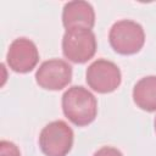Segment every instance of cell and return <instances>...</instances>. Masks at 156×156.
<instances>
[{
  "label": "cell",
  "mask_w": 156,
  "mask_h": 156,
  "mask_svg": "<svg viewBox=\"0 0 156 156\" xmlns=\"http://www.w3.org/2000/svg\"><path fill=\"white\" fill-rule=\"evenodd\" d=\"M63 115L77 127L90 124L98 115V101L84 87L74 85L62 95Z\"/></svg>",
  "instance_id": "cell-1"
},
{
  "label": "cell",
  "mask_w": 156,
  "mask_h": 156,
  "mask_svg": "<svg viewBox=\"0 0 156 156\" xmlns=\"http://www.w3.org/2000/svg\"><path fill=\"white\" fill-rule=\"evenodd\" d=\"M112 49L121 55H134L145 44L143 27L132 20H121L113 23L108 33Z\"/></svg>",
  "instance_id": "cell-2"
},
{
  "label": "cell",
  "mask_w": 156,
  "mask_h": 156,
  "mask_svg": "<svg viewBox=\"0 0 156 156\" xmlns=\"http://www.w3.org/2000/svg\"><path fill=\"white\" fill-rule=\"evenodd\" d=\"M96 38L91 29L71 28L62 38V52L66 58L74 63H85L96 52Z\"/></svg>",
  "instance_id": "cell-3"
},
{
  "label": "cell",
  "mask_w": 156,
  "mask_h": 156,
  "mask_svg": "<svg viewBox=\"0 0 156 156\" xmlns=\"http://www.w3.org/2000/svg\"><path fill=\"white\" fill-rule=\"evenodd\" d=\"M73 130L65 121L48 123L39 134V146L45 156H66L73 146Z\"/></svg>",
  "instance_id": "cell-4"
},
{
  "label": "cell",
  "mask_w": 156,
  "mask_h": 156,
  "mask_svg": "<svg viewBox=\"0 0 156 156\" xmlns=\"http://www.w3.org/2000/svg\"><path fill=\"white\" fill-rule=\"evenodd\" d=\"M85 78L89 88L100 94L115 91L122 82V74L118 66L105 58L94 61L87 68Z\"/></svg>",
  "instance_id": "cell-5"
},
{
  "label": "cell",
  "mask_w": 156,
  "mask_h": 156,
  "mask_svg": "<svg viewBox=\"0 0 156 156\" xmlns=\"http://www.w3.org/2000/svg\"><path fill=\"white\" fill-rule=\"evenodd\" d=\"M35 80L45 90H61L72 80V67L60 58L48 60L37 69Z\"/></svg>",
  "instance_id": "cell-6"
},
{
  "label": "cell",
  "mask_w": 156,
  "mask_h": 156,
  "mask_svg": "<svg viewBox=\"0 0 156 156\" xmlns=\"http://www.w3.org/2000/svg\"><path fill=\"white\" fill-rule=\"evenodd\" d=\"M6 61L13 72L28 73L39 61L38 48L27 38H17L9 46Z\"/></svg>",
  "instance_id": "cell-7"
},
{
  "label": "cell",
  "mask_w": 156,
  "mask_h": 156,
  "mask_svg": "<svg viewBox=\"0 0 156 156\" xmlns=\"http://www.w3.org/2000/svg\"><path fill=\"white\" fill-rule=\"evenodd\" d=\"M62 24L66 30L71 28L91 29L95 24V12L93 6L83 0L67 2L62 10Z\"/></svg>",
  "instance_id": "cell-8"
},
{
  "label": "cell",
  "mask_w": 156,
  "mask_h": 156,
  "mask_svg": "<svg viewBox=\"0 0 156 156\" xmlns=\"http://www.w3.org/2000/svg\"><path fill=\"white\" fill-rule=\"evenodd\" d=\"M134 104L146 111H156V76H147L136 82L133 88Z\"/></svg>",
  "instance_id": "cell-9"
},
{
  "label": "cell",
  "mask_w": 156,
  "mask_h": 156,
  "mask_svg": "<svg viewBox=\"0 0 156 156\" xmlns=\"http://www.w3.org/2000/svg\"><path fill=\"white\" fill-rule=\"evenodd\" d=\"M0 156H21L20 149L16 144L9 140L0 141Z\"/></svg>",
  "instance_id": "cell-10"
},
{
  "label": "cell",
  "mask_w": 156,
  "mask_h": 156,
  "mask_svg": "<svg viewBox=\"0 0 156 156\" xmlns=\"http://www.w3.org/2000/svg\"><path fill=\"white\" fill-rule=\"evenodd\" d=\"M94 156H123L122 152L116 149V147H112V146H104L101 149H99Z\"/></svg>",
  "instance_id": "cell-11"
},
{
  "label": "cell",
  "mask_w": 156,
  "mask_h": 156,
  "mask_svg": "<svg viewBox=\"0 0 156 156\" xmlns=\"http://www.w3.org/2000/svg\"><path fill=\"white\" fill-rule=\"evenodd\" d=\"M154 127H155V132H156V117H155V121H154Z\"/></svg>",
  "instance_id": "cell-12"
}]
</instances>
